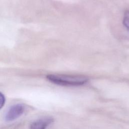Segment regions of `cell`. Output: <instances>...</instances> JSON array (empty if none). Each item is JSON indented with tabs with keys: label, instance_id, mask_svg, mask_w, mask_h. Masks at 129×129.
I'll return each mask as SVG.
<instances>
[{
	"label": "cell",
	"instance_id": "1",
	"mask_svg": "<svg viewBox=\"0 0 129 129\" xmlns=\"http://www.w3.org/2000/svg\"><path fill=\"white\" fill-rule=\"evenodd\" d=\"M46 78L52 83L61 86H80L88 81V78L83 76L51 74L47 75Z\"/></svg>",
	"mask_w": 129,
	"mask_h": 129
},
{
	"label": "cell",
	"instance_id": "2",
	"mask_svg": "<svg viewBox=\"0 0 129 129\" xmlns=\"http://www.w3.org/2000/svg\"><path fill=\"white\" fill-rule=\"evenodd\" d=\"M25 107L23 104H16L11 106L5 115V119L7 121H13L21 116L24 113Z\"/></svg>",
	"mask_w": 129,
	"mask_h": 129
},
{
	"label": "cell",
	"instance_id": "3",
	"mask_svg": "<svg viewBox=\"0 0 129 129\" xmlns=\"http://www.w3.org/2000/svg\"><path fill=\"white\" fill-rule=\"evenodd\" d=\"M53 121L51 117H44L34 121L30 125V129H45Z\"/></svg>",
	"mask_w": 129,
	"mask_h": 129
},
{
	"label": "cell",
	"instance_id": "4",
	"mask_svg": "<svg viewBox=\"0 0 129 129\" xmlns=\"http://www.w3.org/2000/svg\"><path fill=\"white\" fill-rule=\"evenodd\" d=\"M123 24L127 31H129V10L126 11L123 16Z\"/></svg>",
	"mask_w": 129,
	"mask_h": 129
},
{
	"label": "cell",
	"instance_id": "5",
	"mask_svg": "<svg viewBox=\"0 0 129 129\" xmlns=\"http://www.w3.org/2000/svg\"><path fill=\"white\" fill-rule=\"evenodd\" d=\"M6 98L4 95L0 92V109L3 107L5 104Z\"/></svg>",
	"mask_w": 129,
	"mask_h": 129
}]
</instances>
